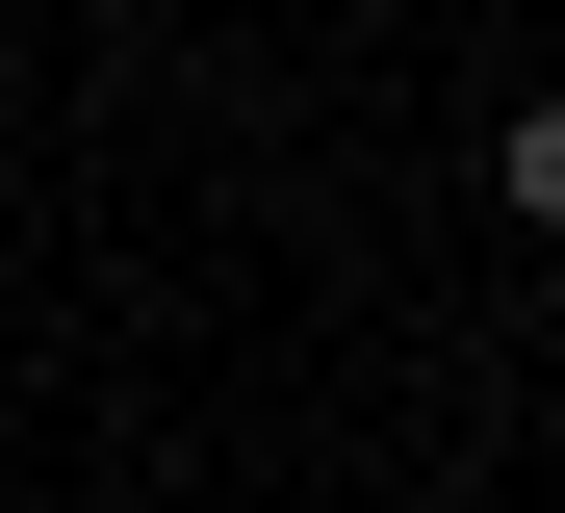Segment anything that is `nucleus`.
<instances>
[{"label":"nucleus","instance_id":"1","mask_svg":"<svg viewBox=\"0 0 565 513\" xmlns=\"http://www.w3.org/2000/svg\"><path fill=\"white\" fill-rule=\"evenodd\" d=\"M489 205H514V232H565V103H514V129H489Z\"/></svg>","mask_w":565,"mask_h":513}]
</instances>
